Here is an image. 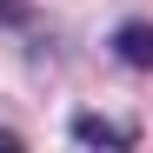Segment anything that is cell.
I'll list each match as a JSON object with an SVG mask.
<instances>
[{
    "label": "cell",
    "mask_w": 153,
    "mask_h": 153,
    "mask_svg": "<svg viewBox=\"0 0 153 153\" xmlns=\"http://www.w3.org/2000/svg\"><path fill=\"white\" fill-rule=\"evenodd\" d=\"M73 140L93 146V153H133L140 146V126L133 120H107V113H73Z\"/></svg>",
    "instance_id": "cell-1"
},
{
    "label": "cell",
    "mask_w": 153,
    "mask_h": 153,
    "mask_svg": "<svg viewBox=\"0 0 153 153\" xmlns=\"http://www.w3.org/2000/svg\"><path fill=\"white\" fill-rule=\"evenodd\" d=\"M113 53L126 67L153 73V20H120V27H113Z\"/></svg>",
    "instance_id": "cell-2"
},
{
    "label": "cell",
    "mask_w": 153,
    "mask_h": 153,
    "mask_svg": "<svg viewBox=\"0 0 153 153\" xmlns=\"http://www.w3.org/2000/svg\"><path fill=\"white\" fill-rule=\"evenodd\" d=\"M0 153H27V146H20V133H7V126H0Z\"/></svg>",
    "instance_id": "cell-3"
}]
</instances>
